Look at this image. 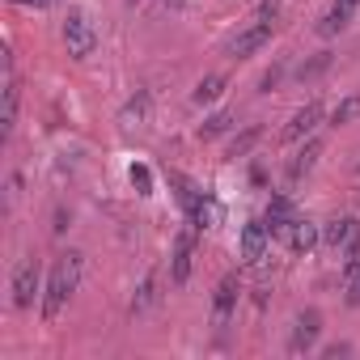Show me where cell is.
<instances>
[{"instance_id":"obj_1","label":"cell","mask_w":360,"mask_h":360,"mask_svg":"<svg viewBox=\"0 0 360 360\" xmlns=\"http://www.w3.org/2000/svg\"><path fill=\"white\" fill-rule=\"evenodd\" d=\"M81 267H85V255H81V250H68V255L56 259L51 280H47V297H43V318H47V322L60 318V309H64L68 297L77 292V284H81Z\"/></svg>"},{"instance_id":"obj_2","label":"cell","mask_w":360,"mask_h":360,"mask_svg":"<svg viewBox=\"0 0 360 360\" xmlns=\"http://www.w3.org/2000/svg\"><path fill=\"white\" fill-rule=\"evenodd\" d=\"M64 47H68L72 60H89L98 51V30L85 18V9H68V18H64Z\"/></svg>"},{"instance_id":"obj_3","label":"cell","mask_w":360,"mask_h":360,"mask_svg":"<svg viewBox=\"0 0 360 360\" xmlns=\"http://www.w3.org/2000/svg\"><path fill=\"white\" fill-rule=\"evenodd\" d=\"M267 246H271L267 221H246V229H242V263L246 267H259L263 255H267Z\"/></svg>"},{"instance_id":"obj_4","label":"cell","mask_w":360,"mask_h":360,"mask_svg":"<svg viewBox=\"0 0 360 360\" xmlns=\"http://www.w3.org/2000/svg\"><path fill=\"white\" fill-rule=\"evenodd\" d=\"M318 335H322V314H318V309L297 314V322H292V339H288V352H292V356L309 352V347L318 343Z\"/></svg>"},{"instance_id":"obj_5","label":"cell","mask_w":360,"mask_h":360,"mask_svg":"<svg viewBox=\"0 0 360 360\" xmlns=\"http://www.w3.org/2000/svg\"><path fill=\"white\" fill-rule=\"evenodd\" d=\"M238 292H242V284H238V276L229 271V276L217 284V297H212V326H229V318H233V309H238Z\"/></svg>"},{"instance_id":"obj_6","label":"cell","mask_w":360,"mask_h":360,"mask_svg":"<svg viewBox=\"0 0 360 360\" xmlns=\"http://www.w3.org/2000/svg\"><path fill=\"white\" fill-rule=\"evenodd\" d=\"M34 292H39V263L26 259V263H18V271H13V305H18V309H30V305H34Z\"/></svg>"},{"instance_id":"obj_7","label":"cell","mask_w":360,"mask_h":360,"mask_svg":"<svg viewBox=\"0 0 360 360\" xmlns=\"http://www.w3.org/2000/svg\"><path fill=\"white\" fill-rule=\"evenodd\" d=\"M322 115H326V110H322V102H305V106H301V110L288 119V127H284V140L292 144V140H305V136H314V127L322 123Z\"/></svg>"},{"instance_id":"obj_8","label":"cell","mask_w":360,"mask_h":360,"mask_svg":"<svg viewBox=\"0 0 360 360\" xmlns=\"http://www.w3.org/2000/svg\"><path fill=\"white\" fill-rule=\"evenodd\" d=\"M267 39H271V22H255L250 30H242V34L229 43V56H233V60H250Z\"/></svg>"},{"instance_id":"obj_9","label":"cell","mask_w":360,"mask_h":360,"mask_svg":"<svg viewBox=\"0 0 360 360\" xmlns=\"http://www.w3.org/2000/svg\"><path fill=\"white\" fill-rule=\"evenodd\" d=\"M191 259H195V233L187 229V233H178V242H174V263H169L174 284H187V276H191Z\"/></svg>"},{"instance_id":"obj_10","label":"cell","mask_w":360,"mask_h":360,"mask_svg":"<svg viewBox=\"0 0 360 360\" xmlns=\"http://www.w3.org/2000/svg\"><path fill=\"white\" fill-rule=\"evenodd\" d=\"M318 242H322V225H314V221H305V217H292V225H288V246H292L297 255H309Z\"/></svg>"},{"instance_id":"obj_11","label":"cell","mask_w":360,"mask_h":360,"mask_svg":"<svg viewBox=\"0 0 360 360\" xmlns=\"http://www.w3.org/2000/svg\"><path fill=\"white\" fill-rule=\"evenodd\" d=\"M356 233H360V221H356V217H335V221L322 225V242H326L330 250H343Z\"/></svg>"},{"instance_id":"obj_12","label":"cell","mask_w":360,"mask_h":360,"mask_svg":"<svg viewBox=\"0 0 360 360\" xmlns=\"http://www.w3.org/2000/svg\"><path fill=\"white\" fill-rule=\"evenodd\" d=\"M322 157V140H305V148L288 161V183H301V178L314 169V161Z\"/></svg>"},{"instance_id":"obj_13","label":"cell","mask_w":360,"mask_h":360,"mask_svg":"<svg viewBox=\"0 0 360 360\" xmlns=\"http://www.w3.org/2000/svg\"><path fill=\"white\" fill-rule=\"evenodd\" d=\"M18 102H22V89H18V77L9 72V81H5V115H0V123H5V136H9L13 123H18Z\"/></svg>"},{"instance_id":"obj_14","label":"cell","mask_w":360,"mask_h":360,"mask_svg":"<svg viewBox=\"0 0 360 360\" xmlns=\"http://www.w3.org/2000/svg\"><path fill=\"white\" fill-rule=\"evenodd\" d=\"M221 94H225V77H217V72H212V77H204V81L195 85V94H191V98L204 106V102H217Z\"/></svg>"},{"instance_id":"obj_15","label":"cell","mask_w":360,"mask_h":360,"mask_svg":"<svg viewBox=\"0 0 360 360\" xmlns=\"http://www.w3.org/2000/svg\"><path fill=\"white\" fill-rule=\"evenodd\" d=\"M153 297H157V276L148 271V276L140 280V288H136V297H131V314H144V309L153 305Z\"/></svg>"},{"instance_id":"obj_16","label":"cell","mask_w":360,"mask_h":360,"mask_svg":"<svg viewBox=\"0 0 360 360\" xmlns=\"http://www.w3.org/2000/svg\"><path fill=\"white\" fill-rule=\"evenodd\" d=\"M347 18H352V9H343V5H330V13H326V22L318 26V30H322V39H330V34H339V30L347 26Z\"/></svg>"},{"instance_id":"obj_17","label":"cell","mask_w":360,"mask_h":360,"mask_svg":"<svg viewBox=\"0 0 360 360\" xmlns=\"http://www.w3.org/2000/svg\"><path fill=\"white\" fill-rule=\"evenodd\" d=\"M229 123H233V119H229V110H217V115H208V119H204L200 136H204V140H212V136H221V131H225Z\"/></svg>"},{"instance_id":"obj_18","label":"cell","mask_w":360,"mask_h":360,"mask_svg":"<svg viewBox=\"0 0 360 360\" xmlns=\"http://www.w3.org/2000/svg\"><path fill=\"white\" fill-rule=\"evenodd\" d=\"M255 140H259V127H246L242 136H233V144H229V157H246V153L255 148Z\"/></svg>"},{"instance_id":"obj_19","label":"cell","mask_w":360,"mask_h":360,"mask_svg":"<svg viewBox=\"0 0 360 360\" xmlns=\"http://www.w3.org/2000/svg\"><path fill=\"white\" fill-rule=\"evenodd\" d=\"M360 271V233L343 246V276H356Z\"/></svg>"},{"instance_id":"obj_20","label":"cell","mask_w":360,"mask_h":360,"mask_svg":"<svg viewBox=\"0 0 360 360\" xmlns=\"http://www.w3.org/2000/svg\"><path fill=\"white\" fill-rule=\"evenodd\" d=\"M131 187L140 195H153V174H148V165H131Z\"/></svg>"},{"instance_id":"obj_21","label":"cell","mask_w":360,"mask_h":360,"mask_svg":"<svg viewBox=\"0 0 360 360\" xmlns=\"http://www.w3.org/2000/svg\"><path fill=\"white\" fill-rule=\"evenodd\" d=\"M356 110H360V98H347V102H339V106H335L330 123H335V127H343V123H347V119H352Z\"/></svg>"},{"instance_id":"obj_22","label":"cell","mask_w":360,"mask_h":360,"mask_svg":"<svg viewBox=\"0 0 360 360\" xmlns=\"http://www.w3.org/2000/svg\"><path fill=\"white\" fill-rule=\"evenodd\" d=\"M347 305H360V271L347 276Z\"/></svg>"},{"instance_id":"obj_23","label":"cell","mask_w":360,"mask_h":360,"mask_svg":"<svg viewBox=\"0 0 360 360\" xmlns=\"http://www.w3.org/2000/svg\"><path fill=\"white\" fill-rule=\"evenodd\" d=\"M276 9H280V0H263V5H259V22H271Z\"/></svg>"},{"instance_id":"obj_24","label":"cell","mask_w":360,"mask_h":360,"mask_svg":"<svg viewBox=\"0 0 360 360\" xmlns=\"http://www.w3.org/2000/svg\"><path fill=\"white\" fill-rule=\"evenodd\" d=\"M276 81H280V68H271V72L259 81V89H263V94H271V85H276Z\"/></svg>"},{"instance_id":"obj_25","label":"cell","mask_w":360,"mask_h":360,"mask_svg":"<svg viewBox=\"0 0 360 360\" xmlns=\"http://www.w3.org/2000/svg\"><path fill=\"white\" fill-rule=\"evenodd\" d=\"M13 5H26V9H47L51 0H13Z\"/></svg>"},{"instance_id":"obj_26","label":"cell","mask_w":360,"mask_h":360,"mask_svg":"<svg viewBox=\"0 0 360 360\" xmlns=\"http://www.w3.org/2000/svg\"><path fill=\"white\" fill-rule=\"evenodd\" d=\"M335 5H343V9H356V5H360V0H335Z\"/></svg>"}]
</instances>
